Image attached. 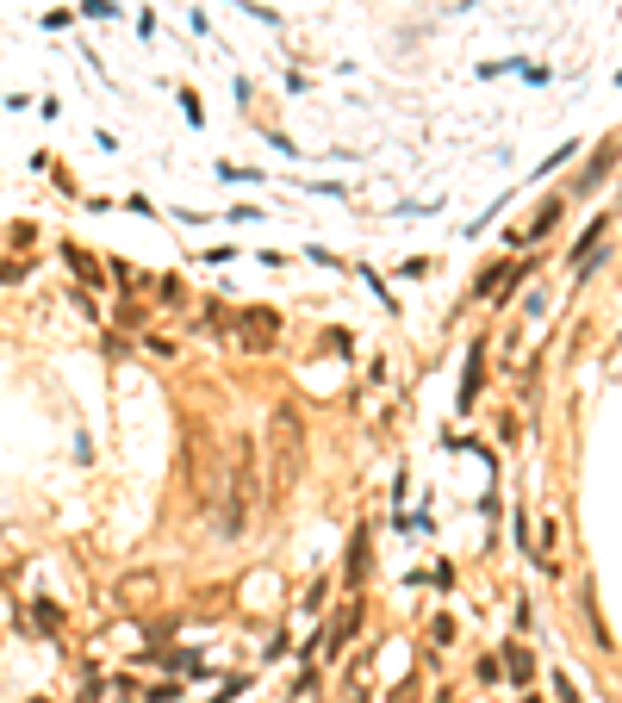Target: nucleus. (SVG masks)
I'll list each match as a JSON object with an SVG mask.
<instances>
[{
	"label": "nucleus",
	"instance_id": "2",
	"mask_svg": "<svg viewBox=\"0 0 622 703\" xmlns=\"http://www.w3.org/2000/svg\"><path fill=\"white\" fill-rule=\"evenodd\" d=\"M355 622H362V610H355V604H349V610H343V616H337V622H330V629H324V635H318V647H324V653H337V647H343V641H349V635H355Z\"/></svg>",
	"mask_w": 622,
	"mask_h": 703
},
{
	"label": "nucleus",
	"instance_id": "4",
	"mask_svg": "<svg viewBox=\"0 0 622 703\" xmlns=\"http://www.w3.org/2000/svg\"><path fill=\"white\" fill-rule=\"evenodd\" d=\"M479 380H486V355H479V342H473V362H467V374H461V405L479 399Z\"/></svg>",
	"mask_w": 622,
	"mask_h": 703
},
{
	"label": "nucleus",
	"instance_id": "1",
	"mask_svg": "<svg viewBox=\"0 0 622 703\" xmlns=\"http://www.w3.org/2000/svg\"><path fill=\"white\" fill-rule=\"evenodd\" d=\"M237 330H243V348H268V342L280 336V317H274V311H243Z\"/></svg>",
	"mask_w": 622,
	"mask_h": 703
},
{
	"label": "nucleus",
	"instance_id": "6",
	"mask_svg": "<svg viewBox=\"0 0 622 703\" xmlns=\"http://www.w3.org/2000/svg\"><path fill=\"white\" fill-rule=\"evenodd\" d=\"M362 566H368V535H355V554H349V579H362Z\"/></svg>",
	"mask_w": 622,
	"mask_h": 703
},
{
	"label": "nucleus",
	"instance_id": "5",
	"mask_svg": "<svg viewBox=\"0 0 622 703\" xmlns=\"http://www.w3.org/2000/svg\"><path fill=\"white\" fill-rule=\"evenodd\" d=\"M69 268H75V274H82V280H100V268H94V262H88V255H82V249H69Z\"/></svg>",
	"mask_w": 622,
	"mask_h": 703
},
{
	"label": "nucleus",
	"instance_id": "3",
	"mask_svg": "<svg viewBox=\"0 0 622 703\" xmlns=\"http://www.w3.org/2000/svg\"><path fill=\"white\" fill-rule=\"evenodd\" d=\"M280 461H286V473L299 467V418L292 411H280Z\"/></svg>",
	"mask_w": 622,
	"mask_h": 703
}]
</instances>
